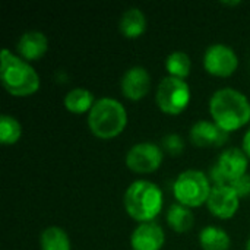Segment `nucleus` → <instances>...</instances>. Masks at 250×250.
Listing matches in <instances>:
<instances>
[{
    "label": "nucleus",
    "mask_w": 250,
    "mask_h": 250,
    "mask_svg": "<svg viewBox=\"0 0 250 250\" xmlns=\"http://www.w3.org/2000/svg\"><path fill=\"white\" fill-rule=\"evenodd\" d=\"M127 125V113L120 101L104 97L95 101L88 113L89 130L100 139H111L120 135Z\"/></svg>",
    "instance_id": "obj_4"
},
{
    "label": "nucleus",
    "mask_w": 250,
    "mask_h": 250,
    "mask_svg": "<svg viewBox=\"0 0 250 250\" xmlns=\"http://www.w3.org/2000/svg\"><path fill=\"white\" fill-rule=\"evenodd\" d=\"M22 135L21 123L9 114H1L0 117V142L3 145H13L19 141Z\"/></svg>",
    "instance_id": "obj_21"
},
{
    "label": "nucleus",
    "mask_w": 250,
    "mask_h": 250,
    "mask_svg": "<svg viewBox=\"0 0 250 250\" xmlns=\"http://www.w3.org/2000/svg\"><path fill=\"white\" fill-rule=\"evenodd\" d=\"M249 158L243 149L229 148L220 154L217 163L209 171V177L214 185H230L242 176L248 174Z\"/></svg>",
    "instance_id": "obj_7"
},
{
    "label": "nucleus",
    "mask_w": 250,
    "mask_h": 250,
    "mask_svg": "<svg viewBox=\"0 0 250 250\" xmlns=\"http://www.w3.org/2000/svg\"><path fill=\"white\" fill-rule=\"evenodd\" d=\"M164 242V230L154 221L141 223L130 236V245L133 250H161Z\"/></svg>",
    "instance_id": "obj_12"
},
{
    "label": "nucleus",
    "mask_w": 250,
    "mask_h": 250,
    "mask_svg": "<svg viewBox=\"0 0 250 250\" xmlns=\"http://www.w3.org/2000/svg\"><path fill=\"white\" fill-rule=\"evenodd\" d=\"M209 113L214 122L230 133L250 120V103L243 92L234 88H220L209 100Z\"/></svg>",
    "instance_id": "obj_1"
},
{
    "label": "nucleus",
    "mask_w": 250,
    "mask_h": 250,
    "mask_svg": "<svg viewBox=\"0 0 250 250\" xmlns=\"http://www.w3.org/2000/svg\"><path fill=\"white\" fill-rule=\"evenodd\" d=\"M246 250H250V237L249 240H248V243H246Z\"/></svg>",
    "instance_id": "obj_25"
},
{
    "label": "nucleus",
    "mask_w": 250,
    "mask_h": 250,
    "mask_svg": "<svg viewBox=\"0 0 250 250\" xmlns=\"http://www.w3.org/2000/svg\"><path fill=\"white\" fill-rule=\"evenodd\" d=\"M122 92L126 98L138 101L144 98L151 88V75L142 66H133L125 72L120 82Z\"/></svg>",
    "instance_id": "obj_11"
},
{
    "label": "nucleus",
    "mask_w": 250,
    "mask_h": 250,
    "mask_svg": "<svg viewBox=\"0 0 250 250\" xmlns=\"http://www.w3.org/2000/svg\"><path fill=\"white\" fill-rule=\"evenodd\" d=\"M163 148L170 155H179V154H182V151L185 148L183 138L180 135L170 133V135H167V136L163 138Z\"/></svg>",
    "instance_id": "obj_22"
},
{
    "label": "nucleus",
    "mask_w": 250,
    "mask_h": 250,
    "mask_svg": "<svg viewBox=\"0 0 250 250\" xmlns=\"http://www.w3.org/2000/svg\"><path fill=\"white\" fill-rule=\"evenodd\" d=\"M199 245L204 250H229L231 240L226 230L208 226L199 234Z\"/></svg>",
    "instance_id": "obj_17"
},
{
    "label": "nucleus",
    "mask_w": 250,
    "mask_h": 250,
    "mask_svg": "<svg viewBox=\"0 0 250 250\" xmlns=\"http://www.w3.org/2000/svg\"><path fill=\"white\" fill-rule=\"evenodd\" d=\"M41 250H70V239L60 227H47L40 236Z\"/></svg>",
    "instance_id": "obj_19"
},
{
    "label": "nucleus",
    "mask_w": 250,
    "mask_h": 250,
    "mask_svg": "<svg viewBox=\"0 0 250 250\" xmlns=\"http://www.w3.org/2000/svg\"><path fill=\"white\" fill-rule=\"evenodd\" d=\"M126 212L139 223L154 221L163 209V190L149 180H136L125 192Z\"/></svg>",
    "instance_id": "obj_3"
},
{
    "label": "nucleus",
    "mask_w": 250,
    "mask_h": 250,
    "mask_svg": "<svg viewBox=\"0 0 250 250\" xmlns=\"http://www.w3.org/2000/svg\"><path fill=\"white\" fill-rule=\"evenodd\" d=\"M190 103V86L185 79L166 76L157 88V104L167 114H180Z\"/></svg>",
    "instance_id": "obj_6"
},
{
    "label": "nucleus",
    "mask_w": 250,
    "mask_h": 250,
    "mask_svg": "<svg viewBox=\"0 0 250 250\" xmlns=\"http://www.w3.org/2000/svg\"><path fill=\"white\" fill-rule=\"evenodd\" d=\"M207 207L217 218L229 220L236 215L240 207V196L230 185H214Z\"/></svg>",
    "instance_id": "obj_10"
},
{
    "label": "nucleus",
    "mask_w": 250,
    "mask_h": 250,
    "mask_svg": "<svg viewBox=\"0 0 250 250\" xmlns=\"http://www.w3.org/2000/svg\"><path fill=\"white\" fill-rule=\"evenodd\" d=\"M167 223L171 230L176 233H186L193 227L195 217L190 211V208L182 205V204H174L170 207L167 211Z\"/></svg>",
    "instance_id": "obj_18"
},
{
    "label": "nucleus",
    "mask_w": 250,
    "mask_h": 250,
    "mask_svg": "<svg viewBox=\"0 0 250 250\" xmlns=\"http://www.w3.org/2000/svg\"><path fill=\"white\" fill-rule=\"evenodd\" d=\"M230 186L236 190V193L242 198V196H249L250 195V174H245L240 179L234 180L233 183H230Z\"/></svg>",
    "instance_id": "obj_23"
},
{
    "label": "nucleus",
    "mask_w": 250,
    "mask_h": 250,
    "mask_svg": "<svg viewBox=\"0 0 250 250\" xmlns=\"http://www.w3.org/2000/svg\"><path fill=\"white\" fill-rule=\"evenodd\" d=\"M120 32L126 38H138L146 29V18L145 13L139 7H129L123 12L119 22Z\"/></svg>",
    "instance_id": "obj_15"
},
{
    "label": "nucleus",
    "mask_w": 250,
    "mask_h": 250,
    "mask_svg": "<svg viewBox=\"0 0 250 250\" xmlns=\"http://www.w3.org/2000/svg\"><path fill=\"white\" fill-rule=\"evenodd\" d=\"M18 53L26 62L41 59L48 50V40L41 31H26L21 35L18 41Z\"/></svg>",
    "instance_id": "obj_14"
},
{
    "label": "nucleus",
    "mask_w": 250,
    "mask_h": 250,
    "mask_svg": "<svg viewBox=\"0 0 250 250\" xmlns=\"http://www.w3.org/2000/svg\"><path fill=\"white\" fill-rule=\"evenodd\" d=\"M192 67V60L185 51H173L166 59V69L173 78L185 79L189 76Z\"/></svg>",
    "instance_id": "obj_20"
},
{
    "label": "nucleus",
    "mask_w": 250,
    "mask_h": 250,
    "mask_svg": "<svg viewBox=\"0 0 250 250\" xmlns=\"http://www.w3.org/2000/svg\"><path fill=\"white\" fill-rule=\"evenodd\" d=\"M239 57L236 51L223 42L211 44L204 54V67L208 73L220 78H227L236 72Z\"/></svg>",
    "instance_id": "obj_8"
},
{
    "label": "nucleus",
    "mask_w": 250,
    "mask_h": 250,
    "mask_svg": "<svg viewBox=\"0 0 250 250\" xmlns=\"http://www.w3.org/2000/svg\"><path fill=\"white\" fill-rule=\"evenodd\" d=\"M94 104H95L94 94L86 88H73L64 97L66 110L75 114H82L85 111L89 113Z\"/></svg>",
    "instance_id": "obj_16"
},
{
    "label": "nucleus",
    "mask_w": 250,
    "mask_h": 250,
    "mask_svg": "<svg viewBox=\"0 0 250 250\" xmlns=\"http://www.w3.org/2000/svg\"><path fill=\"white\" fill-rule=\"evenodd\" d=\"M0 81L3 88L13 97H29L40 88V76L22 57L7 48L0 53Z\"/></svg>",
    "instance_id": "obj_2"
},
{
    "label": "nucleus",
    "mask_w": 250,
    "mask_h": 250,
    "mask_svg": "<svg viewBox=\"0 0 250 250\" xmlns=\"http://www.w3.org/2000/svg\"><path fill=\"white\" fill-rule=\"evenodd\" d=\"M242 149L245 151V154L248 155V158L250 160V129L246 132V135L243 138V148Z\"/></svg>",
    "instance_id": "obj_24"
},
{
    "label": "nucleus",
    "mask_w": 250,
    "mask_h": 250,
    "mask_svg": "<svg viewBox=\"0 0 250 250\" xmlns=\"http://www.w3.org/2000/svg\"><path fill=\"white\" fill-rule=\"evenodd\" d=\"M164 158L163 149L152 142H139L126 154V166L135 173H152L160 168Z\"/></svg>",
    "instance_id": "obj_9"
},
{
    "label": "nucleus",
    "mask_w": 250,
    "mask_h": 250,
    "mask_svg": "<svg viewBox=\"0 0 250 250\" xmlns=\"http://www.w3.org/2000/svg\"><path fill=\"white\" fill-rule=\"evenodd\" d=\"M211 190L212 188L209 177L199 170H186L180 173L173 185L174 198L179 204L188 208L207 204Z\"/></svg>",
    "instance_id": "obj_5"
},
{
    "label": "nucleus",
    "mask_w": 250,
    "mask_h": 250,
    "mask_svg": "<svg viewBox=\"0 0 250 250\" xmlns=\"http://www.w3.org/2000/svg\"><path fill=\"white\" fill-rule=\"evenodd\" d=\"M190 141L196 146H221L229 139V132L223 130L215 122L199 120L190 129Z\"/></svg>",
    "instance_id": "obj_13"
}]
</instances>
